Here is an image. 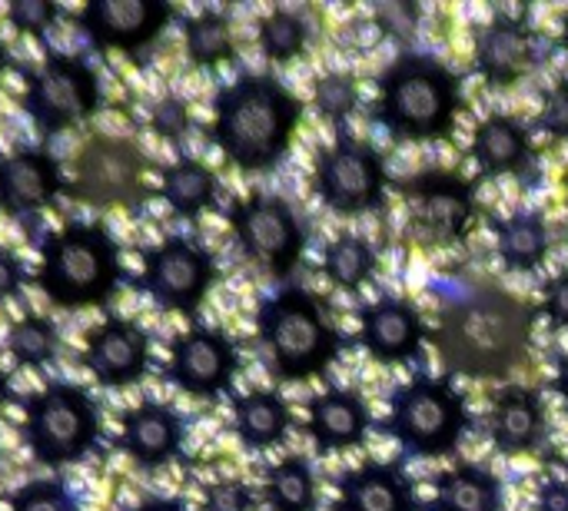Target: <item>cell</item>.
Wrapping results in <instances>:
<instances>
[{
  "mask_svg": "<svg viewBox=\"0 0 568 511\" xmlns=\"http://www.w3.org/2000/svg\"><path fill=\"white\" fill-rule=\"evenodd\" d=\"M436 346L453 376L506 379L529 356L532 309L496 283L449 276L439 286Z\"/></svg>",
  "mask_w": 568,
  "mask_h": 511,
  "instance_id": "6da1fadb",
  "label": "cell"
},
{
  "mask_svg": "<svg viewBox=\"0 0 568 511\" xmlns=\"http://www.w3.org/2000/svg\"><path fill=\"white\" fill-rule=\"evenodd\" d=\"M303 123L300 96L273 73H240L213 93L210 143L246 176L273 173Z\"/></svg>",
  "mask_w": 568,
  "mask_h": 511,
  "instance_id": "7a4b0ae2",
  "label": "cell"
},
{
  "mask_svg": "<svg viewBox=\"0 0 568 511\" xmlns=\"http://www.w3.org/2000/svg\"><path fill=\"white\" fill-rule=\"evenodd\" d=\"M37 289L50 306L103 309L116 299L126 273L113 229L103 219H70L37 239Z\"/></svg>",
  "mask_w": 568,
  "mask_h": 511,
  "instance_id": "3957f363",
  "label": "cell"
},
{
  "mask_svg": "<svg viewBox=\"0 0 568 511\" xmlns=\"http://www.w3.org/2000/svg\"><path fill=\"white\" fill-rule=\"evenodd\" d=\"M463 106V83L449 63L403 50L376 80L373 120L396 143H436L453 133Z\"/></svg>",
  "mask_w": 568,
  "mask_h": 511,
  "instance_id": "277c9868",
  "label": "cell"
},
{
  "mask_svg": "<svg viewBox=\"0 0 568 511\" xmlns=\"http://www.w3.org/2000/svg\"><path fill=\"white\" fill-rule=\"evenodd\" d=\"M253 323L266 366L280 382H313L326 376L349 343L326 303L303 286H283L263 296Z\"/></svg>",
  "mask_w": 568,
  "mask_h": 511,
  "instance_id": "5b68a950",
  "label": "cell"
},
{
  "mask_svg": "<svg viewBox=\"0 0 568 511\" xmlns=\"http://www.w3.org/2000/svg\"><path fill=\"white\" fill-rule=\"evenodd\" d=\"M20 442L37 466L70 469L87 462L100 449V406L83 386L53 379L20 399Z\"/></svg>",
  "mask_w": 568,
  "mask_h": 511,
  "instance_id": "8992f818",
  "label": "cell"
},
{
  "mask_svg": "<svg viewBox=\"0 0 568 511\" xmlns=\"http://www.w3.org/2000/svg\"><path fill=\"white\" fill-rule=\"evenodd\" d=\"M409 459H446L473 429L466 396L453 379L413 376L389 396V412L379 426Z\"/></svg>",
  "mask_w": 568,
  "mask_h": 511,
  "instance_id": "52a82bcc",
  "label": "cell"
},
{
  "mask_svg": "<svg viewBox=\"0 0 568 511\" xmlns=\"http://www.w3.org/2000/svg\"><path fill=\"white\" fill-rule=\"evenodd\" d=\"M20 106L43 140H53L103 110V83L83 53L47 50L37 67L23 70Z\"/></svg>",
  "mask_w": 568,
  "mask_h": 511,
  "instance_id": "ba28073f",
  "label": "cell"
},
{
  "mask_svg": "<svg viewBox=\"0 0 568 511\" xmlns=\"http://www.w3.org/2000/svg\"><path fill=\"white\" fill-rule=\"evenodd\" d=\"M146 170V153L133 136L90 133L70 160L67 196L90 209L136 213L150 200Z\"/></svg>",
  "mask_w": 568,
  "mask_h": 511,
  "instance_id": "9c48e42d",
  "label": "cell"
},
{
  "mask_svg": "<svg viewBox=\"0 0 568 511\" xmlns=\"http://www.w3.org/2000/svg\"><path fill=\"white\" fill-rule=\"evenodd\" d=\"M226 219L243 259L273 279H286L300 266L306 253V229L290 200L256 190L250 196H236L226 209Z\"/></svg>",
  "mask_w": 568,
  "mask_h": 511,
  "instance_id": "30bf717a",
  "label": "cell"
},
{
  "mask_svg": "<svg viewBox=\"0 0 568 511\" xmlns=\"http://www.w3.org/2000/svg\"><path fill=\"white\" fill-rule=\"evenodd\" d=\"M216 259L193 236H166L143 249L136 289L163 313L196 316L216 286Z\"/></svg>",
  "mask_w": 568,
  "mask_h": 511,
  "instance_id": "8fae6325",
  "label": "cell"
},
{
  "mask_svg": "<svg viewBox=\"0 0 568 511\" xmlns=\"http://www.w3.org/2000/svg\"><path fill=\"white\" fill-rule=\"evenodd\" d=\"M386 163L366 140H356L339 130L336 140L316 153L313 190L320 203L336 216L376 213L386 203Z\"/></svg>",
  "mask_w": 568,
  "mask_h": 511,
  "instance_id": "7c38bea8",
  "label": "cell"
},
{
  "mask_svg": "<svg viewBox=\"0 0 568 511\" xmlns=\"http://www.w3.org/2000/svg\"><path fill=\"white\" fill-rule=\"evenodd\" d=\"M406 200L409 229L426 246H459L479 216L476 180H463L459 173L426 170L399 183Z\"/></svg>",
  "mask_w": 568,
  "mask_h": 511,
  "instance_id": "4fadbf2b",
  "label": "cell"
},
{
  "mask_svg": "<svg viewBox=\"0 0 568 511\" xmlns=\"http://www.w3.org/2000/svg\"><path fill=\"white\" fill-rule=\"evenodd\" d=\"M67 196V173L43 146H13L0 153V213L37 239L40 219Z\"/></svg>",
  "mask_w": 568,
  "mask_h": 511,
  "instance_id": "5bb4252c",
  "label": "cell"
},
{
  "mask_svg": "<svg viewBox=\"0 0 568 511\" xmlns=\"http://www.w3.org/2000/svg\"><path fill=\"white\" fill-rule=\"evenodd\" d=\"M240 376V349L236 343L216 329L193 323L176 333L166 359V382L193 399H220L233 389Z\"/></svg>",
  "mask_w": 568,
  "mask_h": 511,
  "instance_id": "9a60e30c",
  "label": "cell"
},
{
  "mask_svg": "<svg viewBox=\"0 0 568 511\" xmlns=\"http://www.w3.org/2000/svg\"><path fill=\"white\" fill-rule=\"evenodd\" d=\"M176 7L166 0H87L77 10V30L93 50H120L126 57L153 47Z\"/></svg>",
  "mask_w": 568,
  "mask_h": 511,
  "instance_id": "2e32d148",
  "label": "cell"
},
{
  "mask_svg": "<svg viewBox=\"0 0 568 511\" xmlns=\"http://www.w3.org/2000/svg\"><path fill=\"white\" fill-rule=\"evenodd\" d=\"M80 366L103 389L140 386L153 366V339L136 319L106 316L87 333L80 349Z\"/></svg>",
  "mask_w": 568,
  "mask_h": 511,
  "instance_id": "e0dca14e",
  "label": "cell"
},
{
  "mask_svg": "<svg viewBox=\"0 0 568 511\" xmlns=\"http://www.w3.org/2000/svg\"><path fill=\"white\" fill-rule=\"evenodd\" d=\"M426 319L416 303L403 296H379L359 309V346L379 366H403L423 356Z\"/></svg>",
  "mask_w": 568,
  "mask_h": 511,
  "instance_id": "ac0fdd59",
  "label": "cell"
},
{
  "mask_svg": "<svg viewBox=\"0 0 568 511\" xmlns=\"http://www.w3.org/2000/svg\"><path fill=\"white\" fill-rule=\"evenodd\" d=\"M183 446H186V419L170 402L143 399L120 416L116 449L143 472L166 469L183 456Z\"/></svg>",
  "mask_w": 568,
  "mask_h": 511,
  "instance_id": "d6986e66",
  "label": "cell"
},
{
  "mask_svg": "<svg viewBox=\"0 0 568 511\" xmlns=\"http://www.w3.org/2000/svg\"><path fill=\"white\" fill-rule=\"evenodd\" d=\"M476 70L489 86H513L519 83L539 60L536 53V33L523 17L496 13L489 23L476 30V50H473Z\"/></svg>",
  "mask_w": 568,
  "mask_h": 511,
  "instance_id": "ffe728a7",
  "label": "cell"
},
{
  "mask_svg": "<svg viewBox=\"0 0 568 511\" xmlns=\"http://www.w3.org/2000/svg\"><path fill=\"white\" fill-rule=\"evenodd\" d=\"M486 432L503 456L539 452L549 439V412L542 396L519 382L499 389L486 416Z\"/></svg>",
  "mask_w": 568,
  "mask_h": 511,
  "instance_id": "44dd1931",
  "label": "cell"
},
{
  "mask_svg": "<svg viewBox=\"0 0 568 511\" xmlns=\"http://www.w3.org/2000/svg\"><path fill=\"white\" fill-rule=\"evenodd\" d=\"M333 511H419L413 476L403 462H363L336 479Z\"/></svg>",
  "mask_w": 568,
  "mask_h": 511,
  "instance_id": "7402d4cb",
  "label": "cell"
},
{
  "mask_svg": "<svg viewBox=\"0 0 568 511\" xmlns=\"http://www.w3.org/2000/svg\"><path fill=\"white\" fill-rule=\"evenodd\" d=\"M369 406L353 389H326L306 402V436L323 456L359 449L369 439Z\"/></svg>",
  "mask_w": 568,
  "mask_h": 511,
  "instance_id": "603a6c76",
  "label": "cell"
},
{
  "mask_svg": "<svg viewBox=\"0 0 568 511\" xmlns=\"http://www.w3.org/2000/svg\"><path fill=\"white\" fill-rule=\"evenodd\" d=\"M469 156L479 166V176H526L532 170V133L523 120L509 113H489L476 123L469 140Z\"/></svg>",
  "mask_w": 568,
  "mask_h": 511,
  "instance_id": "cb8c5ba5",
  "label": "cell"
},
{
  "mask_svg": "<svg viewBox=\"0 0 568 511\" xmlns=\"http://www.w3.org/2000/svg\"><path fill=\"white\" fill-rule=\"evenodd\" d=\"M293 409L276 389H250L233 399V432L243 449L270 452L286 442Z\"/></svg>",
  "mask_w": 568,
  "mask_h": 511,
  "instance_id": "d4e9b609",
  "label": "cell"
},
{
  "mask_svg": "<svg viewBox=\"0 0 568 511\" xmlns=\"http://www.w3.org/2000/svg\"><path fill=\"white\" fill-rule=\"evenodd\" d=\"M160 200L170 206L180 219H200L206 209L216 206L220 196V176L210 163L193 156H176L173 163L160 166Z\"/></svg>",
  "mask_w": 568,
  "mask_h": 511,
  "instance_id": "484cf974",
  "label": "cell"
},
{
  "mask_svg": "<svg viewBox=\"0 0 568 511\" xmlns=\"http://www.w3.org/2000/svg\"><path fill=\"white\" fill-rule=\"evenodd\" d=\"M493 233H496V253L509 273H536L552 246L549 219L536 209L493 216Z\"/></svg>",
  "mask_w": 568,
  "mask_h": 511,
  "instance_id": "4316f807",
  "label": "cell"
},
{
  "mask_svg": "<svg viewBox=\"0 0 568 511\" xmlns=\"http://www.w3.org/2000/svg\"><path fill=\"white\" fill-rule=\"evenodd\" d=\"M436 499L429 511H503L506 492L503 482L473 462H459L433 479Z\"/></svg>",
  "mask_w": 568,
  "mask_h": 511,
  "instance_id": "83f0119b",
  "label": "cell"
},
{
  "mask_svg": "<svg viewBox=\"0 0 568 511\" xmlns=\"http://www.w3.org/2000/svg\"><path fill=\"white\" fill-rule=\"evenodd\" d=\"M263 502L270 511H316L320 486L306 456H286L270 466L263 479Z\"/></svg>",
  "mask_w": 568,
  "mask_h": 511,
  "instance_id": "f1b7e54d",
  "label": "cell"
},
{
  "mask_svg": "<svg viewBox=\"0 0 568 511\" xmlns=\"http://www.w3.org/2000/svg\"><path fill=\"white\" fill-rule=\"evenodd\" d=\"M183 47L186 60L196 70H216L236 57V37L230 17L220 10H200L183 23Z\"/></svg>",
  "mask_w": 568,
  "mask_h": 511,
  "instance_id": "f546056e",
  "label": "cell"
},
{
  "mask_svg": "<svg viewBox=\"0 0 568 511\" xmlns=\"http://www.w3.org/2000/svg\"><path fill=\"white\" fill-rule=\"evenodd\" d=\"M376 269H379L376 246L356 233H339L323 253V276L346 293H359L363 286H369Z\"/></svg>",
  "mask_w": 568,
  "mask_h": 511,
  "instance_id": "4dcf8cb0",
  "label": "cell"
},
{
  "mask_svg": "<svg viewBox=\"0 0 568 511\" xmlns=\"http://www.w3.org/2000/svg\"><path fill=\"white\" fill-rule=\"evenodd\" d=\"M3 346L17 369H47L57 359L60 329L53 319H47L40 313H27L7 326Z\"/></svg>",
  "mask_w": 568,
  "mask_h": 511,
  "instance_id": "1f68e13d",
  "label": "cell"
},
{
  "mask_svg": "<svg viewBox=\"0 0 568 511\" xmlns=\"http://www.w3.org/2000/svg\"><path fill=\"white\" fill-rule=\"evenodd\" d=\"M256 43L270 63H293L310 47V27L296 10L276 7L260 20Z\"/></svg>",
  "mask_w": 568,
  "mask_h": 511,
  "instance_id": "d6a6232c",
  "label": "cell"
},
{
  "mask_svg": "<svg viewBox=\"0 0 568 511\" xmlns=\"http://www.w3.org/2000/svg\"><path fill=\"white\" fill-rule=\"evenodd\" d=\"M313 106H316V113L326 123L343 126L356 113V106H359V83H356V76L346 73V70L323 73L313 83Z\"/></svg>",
  "mask_w": 568,
  "mask_h": 511,
  "instance_id": "836d02e7",
  "label": "cell"
},
{
  "mask_svg": "<svg viewBox=\"0 0 568 511\" xmlns=\"http://www.w3.org/2000/svg\"><path fill=\"white\" fill-rule=\"evenodd\" d=\"M10 511H83V502L63 479H33L10 495Z\"/></svg>",
  "mask_w": 568,
  "mask_h": 511,
  "instance_id": "e575fe53",
  "label": "cell"
},
{
  "mask_svg": "<svg viewBox=\"0 0 568 511\" xmlns=\"http://www.w3.org/2000/svg\"><path fill=\"white\" fill-rule=\"evenodd\" d=\"M63 7L57 0H10L7 3V23L33 40H43L47 30L60 20Z\"/></svg>",
  "mask_w": 568,
  "mask_h": 511,
  "instance_id": "d590c367",
  "label": "cell"
},
{
  "mask_svg": "<svg viewBox=\"0 0 568 511\" xmlns=\"http://www.w3.org/2000/svg\"><path fill=\"white\" fill-rule=\"evenodd\" d=\"M373 17H376V27L396 40V43H409L419 30V20H423V7L416 0H383L373 7Z\"/></svg>",
  "mask_w": 568,
  "mask_h": 511,
  "instance_id": "8d00e7d4",
  "label": "cell"
},
{
  "mask_svg": "<svg viewBox=\"0 0 568 511\" xmlns=\"http://www.w3.org/2000/svg\"><path fill=\"white\" fill-rule=\"evenodd\" d=\"M190 123H193V116H190V103H186L183 96H176V93L160 96V100L153 103V110H150V130H153L160 140H166V143H180V140H186Z\"/></svg>",
  "mask_w": 568,
  "mask_h": 511,
  "instance_id": "74e56055",
  "label": "cell"
},
{
  "mask_svg": "<svg viewBox=\"0 0 568 511\" xmlns=\"http://www.w3.org/2000/svg\"><path fill=\"white\" fill-rule=\"evenodd\" d=\"M203 511H256V492L243 479H220L203 489Z\"/></svg>",
  "mask_w": 568,
  "mask_h": 511,
  "instance_id": "f35d334b",
  "label": "cell"
},
{
  "mask_svg": "<svg viewBox=\"0 0 568 511\" xmlns=\"http://www.w3.org/2000/svg\"><path fill=\"white\" fill-rule=\"evenodd\" d=\"M536 126L542 133H549L552 140H566L568 143V80H559L542 96V113H539Z\"/></svg>",
  "mask_w": 568,
  "mask_h": 511,
  "instance_id": "ab89813d",
  "label": "cell"
},
{
  "mask_svg": "<svg viewBox=\"0 0 568 511\" xmlns=\"http://www.w3.org/2000/svg\"><path fill=\"white\" fill-rule=\"evenodd\" d=\"M542 313H546L552 329H566L568 333V269L556 273L552 279H546V286H542Z\"/></svg>",
  "mask_w": 568,
  "mask_h": 511,
  "instance_id": "60d3db41",
  "label": "cell"
},
{
  "mask_svg": "<svg viewBox=\"0 0 568 511\" xmlns=\"http://www.w3.org/2000/svg\"><path fill=\"white\" fill-rule=\"evenodd\" d=\"M23 286H27L23 259L13 249L0 246V306L10 303V299H17L23 293Z\"/></svg>",
  "mask_w": 568,
  "mask_h": 511,
  "instance_id": "b9f144b4",
  "label": "cell"
},
{
  "mask_svg": "<svg viewBox=\"0 0 568 511\" xmlns=\"http://www.w3.org/2000/svg\"><path fill=\"white\" fill-rule=\"evenodd\" d=\"M536 511H568V479H546L536 492Z\"/></svg>",
  "mask_w": 568,
  "mask_h": 511,
  "instance_id": "7bdbcfd3",
  "label": "cell"
},
{
  "mask_svg": "<svg viewBox=\"0 0 568 511\" xmlns=\"http://www.w3.org/2000/svg\"><path fill=\"white\" fill-rule=\"evenodd\" d=\"M123 511H190V509H186V502H183V499H176V495H150V499L136 502V505H126Z\"/></svg>",
  "mask_w": 568,
  "mask_h": 511,
  "instance_id": "ee69618b",
  "label": "cell"
},
{
  "mask_svg": "<svg viewBox=\"0 0 568 511\" xmlns=\"http://www.w3.org/2000/svg\"><path fill=\"white\" fill-rule=\"evenodd\" d=\"M552 389L559 392V399L566 402L568 409V352L559 356V362H556V379H552Z\"/></svg>",
  "mask_w": 568,
  "mask_h": 511,
  "instance_id": "f6af8a7d",
  "label": "cell"
},
{
  "mask_svg": "<svg viewBox=\"0 0 568 511\" xmlns=\"http://www.w3.org/2000/svg\"><path fill=\"white\" fill-rule=\"evenodd\" d=\"M13 399H17V396H13V382H10V376L0 369V416L10 409V402H13Z\"/></svg>",
  "mask_w": 568,
  "mask_h": 511,
  "instance_id": "bcb514c9",
  "label": "cell"
},
{
  "mask_svg": "<svg viewBox=\"0 0 568 511\" xmlns=\"http://www.w3.org/2000/svg\"><path fill=\"white\" fill-rule=\"evenodd\" d=\"M10 70V47H7V40L0 37V76Z\"/></svg>",
  "mask_w": 568,
  "mask_h": 511,
  "instance_id": "7dc6e473",
  "label": "cell"
},
{
  "mask_svg": "<svg viewBox=\"0 0 568 511\" xmlns=\"http://www.w3.org/2000/svg\"><path fill=\"white\" fill-rule=\"evenodd\" d=\"M559 43H562V50L568 53V13L562 17V33H559Z\"/></svg>",
  "mask_w": 568,
  "mask_h": 511,
  "instance_id": "c3c4849f",
  "label": "cell"
},
{
  "mask_svg": "<svg viewBox=\"0 0 568 511\" xmlns=\"http://www.w3.org/2000/svg\"><path fill=\"white\" fill-rule=\"evenodd\" d=\"M0 466H3V459H0Z\"/></svg>",
  "mask_w": 568,
  "mask_h": 511,
  "instance_id": "681fc988",
  "label": "cell"
}]
</instances>
